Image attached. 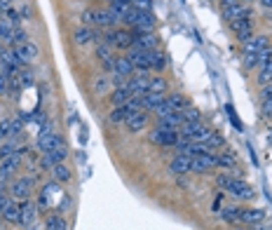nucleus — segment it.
I'll list each match as a JSON object with an SVG mask.
<instances>
[{"instance_id":"obj_23","label":"nucleus","mask_w":272,"mask_h":230,"mask_svg":"<svg viewBox=\"0 0 272 230\" xmlns=\"http://www.w3.org/2000/svg\"><path fill=\"white\" fill-rule=\"evenodd\" d=\"M115 73L124 75V78L134 75V64H131L129 56H115Z\"/></svg>"},{"instance_id":"obj_29","label":"nucleus","mask_w":272,"mask_h":230,"mask_svg":"<svg viewBox=\"0 0 272 230\" xmlns=\"http://www.w3.org/2000/svg\"><path fill=\"white\" fill-rule=\"evenodd\" d=\"M256 82H258L260 87H265V85H272V59L267 61V64H263V66H260Z\"/></svg>"},{"instance_id":"obj_44","label":"nucleus","mask_w":272,"mask_h":230,"mask_svg":"<svg viewBox=\"0 0 272 230\" xmlns=\"http://www.w3.org/2000/svg\"><path fill=\"white\" fill-rule=\"evenodd\" d=\"M131 7L139 10V12H153V0H134Z\"/></svg>"},{"instance_id":"obj_13","label":"nucleus","mask_w":272,"mask_h":230,"mask_svg":"<svg viewBox=\"0 0 272 230\" xmlns=\"http://www.w3.org/2000/svg\"><path fill=\"white\" fill-rule=\"evenodd\" d=\"M35 216H38V207H35L33 202H28V200L19 202V221H17V223L28 228V225H33Z\"/></svg>"},{"instance_id":"obj_18","label":"nucleus","mask_w":272,"mask_h":230,"mask_svg":"<svg viewBox=\"0 0 272 230\" xmlns=\"http://www.w3.org/2000/svg\"><path fill=\"white\" fill-rule=\"evenodd\" d=\"M239 221L246 225H260L263 221H265V211L258 209V207H251V209H242V216H239Z\"/></svg>"},{"instance_id":"obj_5","label":"nucleus","mask_w":272,"mask_h":230,"mask_svg":"<svg viewBox=\"0 0 272 230\" xmlns=\"http://www.w3.org/2000/svg\"><path fill=\"white\" fill-rule=\"evenodd\" d=\"M14 54H17V59H19L21 66H26V64H33L35 59H38V54H40V49H38V45L35 42H24V45H14Z\"/></svg>"},{"instance_id":"obj_37","label":"nucleus","mask_w":272,"mask_h":230,"mask_svg":"<svg viewBox=\"0 0 272 230\" xmlns=\"http://www.w3.org/2000/svg\"><path fill=\"white\" fill-rule=\"evenodd\" d=\"M3 139H5V141L12 139V120H10V118H3V120H0V141H3Z\"/></svg>"},{"instance_id":"obj_59","label":"nucleus","mask_w":272,"mask_h":230,"mask_svg":"<svg viewBox=\"0 0 272 230\" xmlns=\"http://www.w3.org/2000/svg\"><path fill=\"white\" fill-rule=\"evenodd\" d=\"M131 3H134V0H131Z\"/></svg>"},{"instance_id":"obj_39","label":"nucleus","mask_w":272,"mask_h":230,"mask_svg":"<svg viewBox=\"0 0 272 230\" xmlns=\"http://www.w3.org/2000/svg\"><path fill=\"white\" fill-rule=\"evenodd\" d=\"M5 19L10 21L14 28H19L21 21H24V19H21V14H19V10H14V7H7V10H5Z\"/></svg>"},{"instance_id":"obj_40","label":"nucleus","mask_w":272,"mask_h":230,"mask_svg":"<svg viewBox=\"0 0 272 230\" xmlns=\"http://www.w3.org/2000/svg\"><path fill=\"white\" fill-rule=\"evenodd\" d=\"M24 42H28V33L24 31V28H14V33H12V38H10V45H24Z\"/></svg>"},{"instance_id":"obj_46","label":"nucleus","mask_w":272,"mask_h":230,"mask_svg":"<svg viewBox=\"0 0 272 230\" xmlns=\"http://www.w3.org/2000/svg\"><path fill=\"white\" fill-rule=\"evenodd\" d=\"M124 108H127V113H136V110H141V96H131L129 101L124 103Z\"/></svg>"},{"instance_id":"obj_25","label":"nucleus","mask_w":272,"mask_h":230,"mask_svg":"<svg viewBox=\"0 0 272 230\" xmlns=\"http://www.w3.org/2000/svg\"><path fill=\"white\" fill-rule=\"evenodd\" d=\"M167 89H169V85H167V80H164L162 75H150V85H148V92H153V94H167Z\"/></svg>"},{"instance_id":"obj_34","label":"nucleus","mask_w":272,"mask_h":230,"mask_svg":"<svg viewBox=\"0 0 272 230\" xmlns=\"http://www.w3.org/2000/svg\"><path fill=\"white\" fill-rule=\"evenodd\" d=\"M216 164L218 167H225V169H230V167H235L237 164V157H235V153H221V155H216Z\"/></svg>"},{"instance_id":"obj_51","label":"nucleus","mask_w":272,"mask_h":230,"mask_svg":"<svg viewBox=\"0 0 272 230\" xmlns=\"http://www.w3.org/2000/svg\"><path fill=\"white\" fill-rule=\"evenodd\" d=\"M260 115L263 118H270L272 115V99H263L260 101Z\"/></svg>"},{"instance_id":"obj_53","label":"nucleus","mask_w":272,"mask_h":230,"mask_svg":"<svg viewBox=\"0 0 272 230\" xmlns=\"http://www.w3.org/2000/svg\"><path fill=\"white\" fill-rule=\"evenodd\" d=\"M263 99H272V85H265V87H260L258 101H263Z\"/></svg>"},{"instance_id":"obj_56","label":"nucleus","mask_w":272,"mask_h":230,"mask_svg":"<svg viewBox=\"0 0 272 230\" xmlns=\"http://www.w3.org/2000/svg\"><path fill=\"white\" fill-rule=\"evenodd\" d=\"M251 230H272V228H263V225H251Z\"/></svg>"},{"instance_id":"obj_31","label":"nucleus","mask_w":272,"mask_h":230,"mask_svg":"<svg viewBox=\"0 0 272 230\" xmlns=\"http://www.w3.org/2000/svg\"><path fill=\"white\" fill-rule=\"evenodd\" d=\"M127 118H129V113H127L124 106H117V108H113L108 113V122H110V125H124Z\"/></svg>"},{"instance_id":"obj_1","label":"nucleus","mask_w":272,"mask_h":230,"mask_svg":"<svg viewBox=\"0 0 272 230\" xmlns=\"http://www.w3.org/2000/svg\"><path fill=\"white\" fill-rule=\"evenodd\" d=\"M221 14L225 21H235V19H249L251 10L237 0H221Z\"/></svg>"},{"instance_id":"obj_15","label":"nucleus","mask_w":272,"mask_h":230,"mask_svg":"<svg viewBox=\"0 0 272 230\" xmlns=\"http://www.w3.org/2000/svg\"><path fill=\"white\" fill-rule=\"evenodd\" d=\"M267 45H270L267 35H251V38L244 42V54H260Z\"/></svg>"},{"instance_id":"obj_35","label":"nucleus","mask_w":272,"mask_h":230,"mask_svg":"<svg viewBox=\"0 0 272 230\" xmlns=\"http://www.w3.org/2000/svg\"><path fill=\"white\" fill-rule=\"evenodd\" d=\"M47 230H68L66 218H63L61 214H52V216L47 218Z\"/></svg>"},{"instance_id":"obj_9","label":"nucleus","mask_w":272,"mask_h":230,"mask_svg":"<svg viewBox=\"0 0 272 230\" xmlns=\"http://www.w3.org/2000/svg\"><path fill=\"white\" fill-rule=\"evenodd\" d=\"M148 120H150V115H148V110H136V113H131L129 118H127V122H124V127L129 129L131 134H139L141 129H146L148 127Z\"/></svg>"},{"instance_id":"obj_57","label":"nucleus","mask_w":272,"mask_h":230,"mask_svg":"<svg viewBox=\"0 0 272 230\" xmlns=\"http://www.w3.org/2000/svg\"><path fill=\"white\" fill-rule=\"evenodd\" d=\"M3 54H5V49H3V45H0V61H3Z\"/></svg>"},{"instance_id":"obj_58","label":"nucleus","mask_w":272,"mask_h":230,"mask_svg":"<svg viewBox=\"0 0 272 230\" xmlns=\"http://www.w3.org/2000/svg\"><path fill=\"white\" fill-rule=\"evenodd\" d=\"M110 3H115V0H110Z\"/></svg>"},{"instance_id":"obj_33","label":"nucleus","mask_w":272,"mask_h":230,"mask_svg":"<svg viewBox=\"0 0 272 230\" xmlns=\"http://www.w3.org/2000/svg\"><path fill=\"white\" fill-rule=\"evenodd\" d=\"M167 64H169V61H167V54H164V52H153V61H150V66H153V71H155V73H162L164 68H167Z\"/></svg>"},{"instance_id":"obj_48","label":"nucleus","mask_w":272,"mask_h":230,"mask_svg":"<svg viewBox=\"0 0 272 230\" xmlns=\"http://www.w3.org/2000/svg\"><path fill=\"white\" fill-rule=\"evenodd\" d=\"M204 143H209L211 148L216 150V148H221V146H225V141H223V136H218V134H214V132H211L209 134V139H207V141Z\"/></svg>"},{"instance_id":"obj_41","label":"nucleus","mask_w":272,"mask_h":230,"mask_svg":"<svg viewBox=\"0 0 272 230\" xmlns=\"http://www.w3.org/2000/svg\"><path fill=\"white\" fill-rule=\"evenodd\" d=\"M207 153H214V148H211L209 143L197 141V143H192V146H190V157L192 155H207Z\"/></svg>"},{"instance_id":"obj_4","label":"nucleus","mask_w":272,"mask_h":230,"mask_svg":"<svg viewBox=\"0 0 272 230\" xmlns=\"http://www.w3.org/2000/svg\"><path fill=\"white\" fill-rule=\"evenodd\" d=\"M148 85H150V73H146V71H134V75L127 80L124 87L129 89L131 96H143V94H148Z\"/></svg>"},{"instance_id":"obj_22","label":"nucleus","mask_w":272,"mask_h":230,"mask_svg":"<svg viewBox=\"0 0 272 230\" xmlns=\"http://www.w3.org/2000/svg\"><path fill=\"white\" fill-rule=\"evenodd\" d=\"M164 101V94H153V92H148V94L141 96V108L148 110V113H155L157 106Z\"/></svg>"},{"instance_id":"obj_12","label":"nucleus","mask_w":272,"mask_h":230,"mask_svg":"<svg viewBox=\"0 0 272 230\" xmlns=\"http://www.w3.org/2000/svg\"><path fill=\"white\" fill-rule=\"evenodd\" d=\"M68 157V146L66 141L59 143L54 150H49V153H45V157H42V167H54V164H61L66 162Z\"/></svg>"},{"instance_id":"obj_10","label":"nucleus","mask_w":272,"mask_h":230,"mask_svg":"<svg viewBox=\"0 0 272 230\" xmlns=\"http://www.w3.org/2000/svg\"><path fill=\"white\" fill-rule=\"evenodd\" d=\"M134 64V71H146L150 73L153 66H150V61H153V52H141V49H129V54H127Z\"/></svg>"},{"instance_id":"obj_7","label":"nucleus","mask_w":272,"mask_h":230,"mask_svg":"<svg viewBox=\"0 0 272 230\" xmlns=\"http://www.w3.org/2000/svg\"><path fill=\"white\" fill-rule=\"evenodd\" d=\"M228 193H230L232 197H237V200H251L253 197V190L251 186L246 181H242L239 176H232L230 179V186H228Z\"/></svg>"},{"instance_id":"obj_24","label":"nucleus","mask_w":272,"mask_h":230,"mask_svg":"<svg viewBox=\"0 0 272 230\" xmlns=\"http://www.w3.org/2000/svg\"><path fill=\"white\" fill-rule=\"evenodd\" d=\"M164 103L169 106V110H183V108H188L190 103H188V99H185L183 94H164Z\"/></svg>"},{"instance_id":"obj_49","label":"nucleus","mask_w":272,"mask_h":230,"mask_svg":"<svg viewBox=\"0 0 272 230\" xmlns=\"http://www.w3.org/2000/svg\"><path fill=\"white\" fill-rule=\"evenodd\" d=\"M230 179H232L230 174H218L216 176V186L221 190H228V186H230Z\"/></svg>"},{"instance_id":"obj_47","label":"nucleus","mask_w":272,"mask_h":230,"mask_svg":"<svg viewBox=\"0 0 272 230\" xmlns=\"http://www.w3.org/2000/svg\"><path fill=\"white\" fill-rule=\"evenodd\" d=\"M19 14H21V19H24V21L33 19V7H31V3H21V5H19Z\"/></svg>"},{"instance_id":"obj_54","label":"nucleus","mask_w":272,"mask_h":230,"mask_svg":"<svg viewBox=\"0 0 272 230\" xmlns=\"http://www.w3.org/2000/svg\"><path fill=\"white\" fill-rule=\"evenodd\" d=\"M10 200H12V197H7L5 193H0V216H3V211H5V207H7Z\"/></svg>"},{"instance_id":"obj_21","label":"nucleus","mask_w":272,"mask_h":230,"mask_svg":"<svg viewBox=\"0 0 272 230\" xmlns=\"http://www.w3.org/2000/svg\"><path fill=\"white\" fill-rule=\"evenodd\" d=\"M131 99V94H129V89L127 87H115L113 92H110V96H108V101H110V106L113 108H117V106H124V103Z\"/></svg>"},{"instance_id":"obj_32","label":"nucleus","mask_w":272,"mask_h":230,"mask_svg":"<svg viewBox=\"0 0 272 230\" xmlns=\"http://www.w3.org/2000/svg\"><path fill=\"white\" fill-rule=\"evenodd\" d=\"M52 176H54V181L56 183H66V181H71V169H68L66 164H54V167H52Z\"/></svg>"},{"instance_id":"obj_45","label":"nucleus","mask_w":272,"mask_h":230,"mask_svg":"<svg viewBox=\"0 0 272 230\" xmlns=\"http://www.w3.org/2000/svg\"><path fill=\"white\" fill-rule=\"evenodd\" d=\"M0 96H10V75L5 71L0 73Z\"/></svg>"},{"instance_id":"obj_50","label":"nucleus","mask_w":272,"mask_h":230,"mask_svg":"<svg viewBox=\"0 0 272 230\" xmlns=\"http://www.w3.org/2000/svg\"><path fill=\"white\" fill-rule=\"evenodd\" d=\"M127 80H129V78H124V75H120V73H113V78H110V85H113V89H115V87H124V85H127Z\"/></svg>"},{"instance_id":"obj_27","label":"nucleus","mask_w":272,"mask_h":230,"mask_svg":"<svg viewBox=\"0 0 272 230\" xmlns=\"http://www.w3.org/2000/svg\"><path fill=\"white\" fill-rule=\"evenodd\" d=\"M92 33H94V28L89 26H80L73 31V42L75 45H87V42H92Z\"/></svg>"},{"instance_id":"obj_3","label":"nucleus","mask_w":272,"mask_h":230,"mask_svg":"<svg viewBox=\"0 0 272 230\" xmlns=\"http://www.w3.org/2000/svg\"><path fill=\"white\" fill-rule=\"evenodd\" d=\"M148 141L157 143V146H164V148H174V146L181 141V134H178V129H160V127H155L148 134Z\"/></svg>"},{"instance_id":"obj_20","label":"nucleus","mask_w":272,"mask_h":230,"mask_svg":"<svg viewBox=\"0 0 272 230\" xmlns=\"http://www.w3.org/2000/svg\"><path fill=\"white\" fill-rule=\"evenodd\" d=\"M181 125H183V115H181V110H174V113L164 115V118L157 120V127L160 129H178Z\"/></svg>"},{"instance_id":"obj_30","label":"nucleus","mask_w":272,"mask_h":230,"mask_svg":"<svg viewBox=\"0 0 272 230\" xmlns=\"http://www.w3.org/2000/svg\"><path fill=\"white\" fill-rule=\"evenodd\" d=\"M221 216H223V221H228V223H237L239 216H242V207H237V204H230V207L221 209Z\"/></svg>"},{"instance_id":"obj_55","label":"nucleus","mask_w":272,"mask_h":230,"mask_svg":"<svg viewBox=\"0 0 272 230\" xmlns=\"http://www.w3.org/2000/svg\"><path fill=\"white\" fill-rule=\"evenodd\" d=\"M260 7H263L265 12H272V0H260Z\"/></svg>"},{"instance_id":"obj_42","label":"nucleus","mask_w":272,"mask_h":230,"mask_svg":"<svg viewBox=\"0 0 272 230\" xmlns=\"http://www.w3.org/2000/svg\"><path fill=\"white\" fill-rule=\"evenodd\" d=\"M82 24H85V26H89V28L96 26V10H94V7H89V10H85V12H82Z\"/></svg>"},{"instance_id":"obj_11","label":"nucleus","mask_w":272,"mask_h":230,"mask_svg":"<svg viewBox=\"0 0 272 230\" xmlns=\"http://www.w3.org/2000/svg\"><path fill=\"white\" fill-rule=\"evenodd\" d=\"M31 188H33V179H28V176H24V179H17L12 186V200H17V202H24V200H28V195H31Z\"/></svg>"},{"instance_id":"obj_14","label":"nucleus","mask_w":272,"mask_h":230,"mask_svg":"<svg viewBox=\"0 0 272 230\" xmlns=\"http://www.w3.org/2000/svg\"><path fill=\"white\" fill-rule=\"evenodd\" d=\"M141 52H155L157 49V35L155 33H134V47Z\"/></svg>"},{"instance_id":"obj_38","label":"nucleus","mask_w":272,"mask_h":230,"mask_svg":"<svg viewBox=\"0 0 272 230\" xmlns=\"http://www.w3.org/2000/svg\"><path fill=\"white\" fill-rule=\"evenodd\" d=\"M113 49L115 47H110L108 42H99V45H96V56H99L101 61L113 59Z\"/></svg>"},{"instance_id":"obj_8","label":"nucleus","mask_w":272,"mask_h":230,"mask_svg":"<svg viewBox=\"0 0 272 230\" xmlns=\"http://www.w3.org/2000/svg\"><path fill=\"white\" fill-rule=\"evenodd\" d=\"M59 143H63V139L59 134H54L52 132V127H45L40 132V136H38V148L42 150V153H49V150H54Z\"/></svg>"},{"instance_id":"obj_26","label":"nucleus","mask_w":272,"mask_h":230,"mask_svg":"<svg viewBox=\"0 0 272 230\" xmlns=\"http://www.w3.org/2000/svg\"><path fill=\"white\" fill-rule=\"evenodd\" d=\"M108 7H110V12H113L117 19L122 21L124 17H127V12L131 10V0H115V3H110Z\"/></svg>"},{"instance_id":"obj_16","label":"nucleus","mask_w":272,"mask_h":230,"mask_svg":"<svg viewBox=\"0 0 272 230\" xmlns=\"http://www.w3.org/2000/svg\"><path fill=\"white\" fill-rule=\"evenodd\" d=\"M230 28L235 31V33H237V38L242 42H246L253 35V24L249 19H235V21H230Z\"/></svg>"},{"instance_id":"obj_52","label":"nucleus","mask_w":272,"mask_h":230,"mask_svg":"<svg viewBox=\"0 0 272 230\" xmlns=\"http://www.w3.org/2000/svg\"><path fill=\"white\" fill-rule=\"evenodd\" d=\"M244 66L246 68H256V66H258V54H244Z\"/></svg>"},{"instance_id":"obj_19","label":"nucleus","mask_w":272,"mask_h":230,"mask_svg":"<svg viewBox=\"0 0 272 230\" xmlns=\"http://www.w3.org/2000/svg\"><path fill=\"white\" fill-rule=\"evenodd\" d=\"M169 171L171 174H190V155H176L174 160L169 162Z\"/></svg>"},{"instance_id":"obj_28","label":"nucleus","mask_w":272,"mask_h":230,"mask_svg":"<svg viewBox=\"0 0 272 230\" xmlns=\"http://www.w3.org/2000/svg\"><path fill=\"white\" fill-rule=\"evenodd\" d=\"M3 218L10 221V223H17V221H19V202H17V200H10V202H7L5 211H3Z\"/></svg>"},{"instance_id":"obj_17","label":"nucleus","mask_w":272,"mask_h":230,"mask_svg":"<svg viewBox=\"0 0 272 230\" xmlns=\"http://www.w3.org/2000/svg\"><path fill=\"white\" fill-rule=\"evenodd\" d=\"M117 17L110 12V7H99L96 10V28H113L117 26Z\"/></svg>"},{"instance_id":"obj_6","label":"nucleus","mask_w":272,"mask_h":230,"mask_svg":"<svg viewBox=\"0 0 272 230\" xmlns=\"http://www.w3.org/2000/svg\"><path fill=\"white\" fill-rule=\"evenodd\" d=\"M216 167V155L207 153V155H192L190 157V171L192 174H207Z\"/></svg>"},{"instance_id":"obj_43","label":"nucleus","mask_w":272,"mask_h":230,"mask_svg":"<svg viewBox=\"0 0 272 230\" xmlns=\"http://www.w3.org/2000/svg\"><path fill=\"white\" fill-rule=\"evenodd\" d=\"M181 115H183V122H197L199 120V110L197 108H190V106L181 110Z\"/></svg>"},{"instance_id":"obj_36","label":"nucleus","mask_w":272,"mask_h":230,"mask_svg":"<svg viewBox=\"0 0 272 230\" xmlns=\"http://www.w3.org/2000/svg\"><path fill=\"white\" fill-rule=\"evenodd\" d=\"M12 33H14V26L5 19V17H0V40H7V42H10Z\"/></svg>"},{"instance_id":"obj_2","label":"nucleus","mask_w":272,"mask_h":230,"mask_svg":"<svg viewBox=\"0 0 272 230\" xmlns=\"http://www.w3.org/2000/svg\"><path fill=\"white\" fill-rule=\"evenodd\" d=\"M103 42H108L110 47L115 49H131L134 47V33L124 31V28H115V31H108L103 35Z\"/></svg>"}]
</instances>
